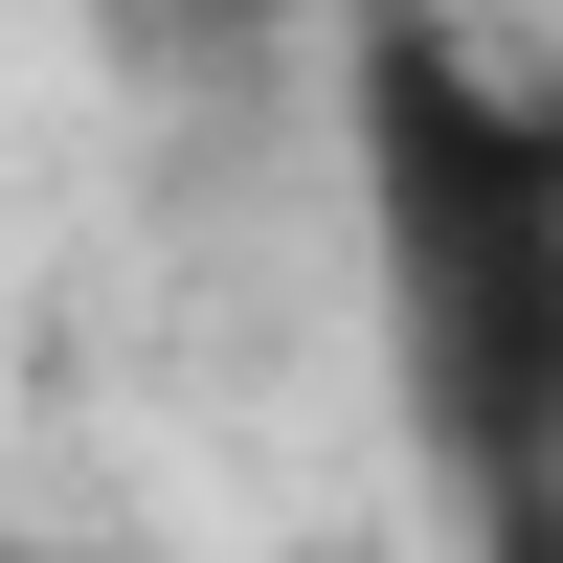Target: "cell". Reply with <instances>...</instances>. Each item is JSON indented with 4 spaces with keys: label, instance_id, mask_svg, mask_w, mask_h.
I'll list each match as a JSON object with an SVG mask.
<instances>
[{
    "label": "cell",
    "instance_id": "obj_1",
    "mask_svg": "<svg viewBox=\"0 0 563 563\" xmlns=\"http://www.w3.org/2000/svg\"><path fill=\"white\" fill-rule=\"evenodd\" d=\"M339 158H361V294H384L406 451L474 519L563 496V90H519L451 0H361Z\"/></svg>",
    "mask_w": 563,
    "mask_h": 563
},
{
    "label": "cell",
    "instance_id": "obj_2",
    "mask_svg": "<svg viewBox=\"0 0 563 563\" xmlns=\"http://www.w3.org/2000/svg\"><path fill=\"white\" fill-rule=\"evenodd\" d=\"M474 563H563V496H519V519H474Z\"/></svg>",
    "mask_w": 563,
    "mask_h": 563
}]
</instances>
